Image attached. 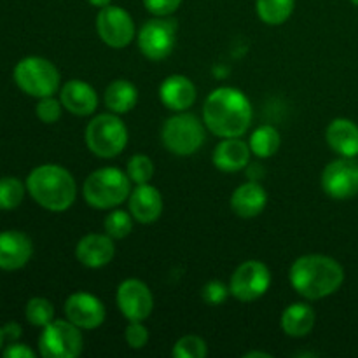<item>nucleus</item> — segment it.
I'll use <instances>...</instances> for the list:
<instances>
[{
    "label": "nucleus",
    "instance_id": "ea45409f",
    "mask_svg": "<svg viewBox=\"0 0 358 358\" xmlns=\"http://www.w3.org/2000/svg\"><path fill=\"white\" fill-rule=\"evenodd\" d=\"M3 329H0V346H2V343H3Z\"/></svg>",
    "mask_w": 358,
    "mask_h": 358
},
{
    "label": "nucleus",
    "instance_id": "c756f323",
    "mask_svg": "<svg viewBox=\"0 0 358 358\" xmlns=\"http://www.w3.org/2000/svg\"><path fill=\"white\" fill-rule=\"evenodd\" d=\"M126 173H128L129 180H131L133 184H149L150 178L154 177L152 159H150L149 156H145V154H135V156L128 161Z\"/></svg>",
    "mask_w": 358,
    "mask_h": 358
},
{
    "label": "nucleus",
    "instance_id": "e433bc0d",
    "mask_svg": "<svg viewBox=\"0 0 358 358\" xmlns=\"http://www.w3.org/2000/svg\"><path fill=\"white\" fill-rule=\"evenodd\" d=\"M21 336V327L17 324H7L3 327V338L10 339V341H16Z\"/></svg>",
    "mask_w": 358,
    "mask_h": 358
},
{
    "label": "nucleus",
    "instance_id": "cd10ccee",
    "mask_svg": "<svg viewBox=\"0 0 358 358\" xmlns=\"http://www.w3.org/2000/svg\"><path fill=\"white\" fill-rule=\"evenodd\" d=\"M24 315L34 327H45L55 320V306L45 297H34L27 303Z\"/></svg>",
    "mask_w": 358,
    "mask_h": 358
},
{
    "label": "nucleus",
    "instance_id": "4468645a",
    "mask_svg": "<svg viewBox=\"0 0 358 358\" xmlns=\"http://www.w3.org/2000/svg\"><path fill=\"white\" fill-rule=\"evenodd\" d=\"M65 317L80 331H93L105 322V306L90 292H76L65 301Z\"/></svg>",
    "mask_w": 358,
    "mask_h": 358
},
{
    "label": "nucleus",
    "instance_id": "b1692460",
    "mask_svg": "<svg viewBox=\"0 0 358 358\" xmlns=\"http://www.w3.org/2000/svg\"><path fill=\"white\" fill-rule=\"evenodd\" d=\"M136 101H138V91L135 84L126 79L114 80L105 90V105L114 114H126L133 110Z\"/></svg>",
    "mask_w": 358,
    "mask_h": 358
},
{
    "label": "nucleus",
    "instance_id": "c9c22d12",
    "mask_svg": "<svg viewBox=\"0 0 358 358\" xmlns=\"http://www.w3.org/2000/svg\"><path fill=\"white\" fill-rule=\"evenodd\" d=\"M3 357L6 358H34V350L28 348L27 345H20V343H13L3 350Z\"/></svg>",
    "mask_w": 358,
    "mask_h": 358
},
{
    "label": "nucleus",
    "instance_id": "ddd939ff",
    "mask_svg": "<svg viewBox=\"0 0 358 358\" xmlns=\"http://www.w3.org/2000/svg\"><path fill=\"white\" fill-rule=\"evenodd\" d=\"M117 306L129 322H143L154 310V297L149 287L136 278L124 280L117 289Z\"/></svg>",
    "mask_w": 358,
    "mask_h": 358
},
{
    "label": "nucleus",
    "instance_id": "aec40b11",
    "mask_svg": "<svg viewBox=\"0 0 358 358\" xmlns=\"http://www.w3.org/2000/svg\"><path fill=\"white\" fill-rule=\"evenodd\" d=\"M250 145L240 140V136L234 138H222V142L213 150V164L220 171L234 173V171L243 170L250 161Z\"/></svg>",
    "mask_w": 358,
    "mask_h": 358
},
{
    "label": "nucleus",
    "instance_id": "6ab92c4d",
    "mask_svg": "<svg viewBox=\"0 0 358 358\" xmlns=\"http://www.w3.org/2000/svg\"><path fill=\"white\" fill-rule=\"evenodd\" d=\"M159 98L170 110L184 112L196 101V86L185 76H170L161 84Z\"/></svg>",
    "mask_w": 358,
    "mask_h": 358
},
{
    "label": "nucleus",
    "instance_id": "2f4dec72",
    "mask_svg": "<svg viewBox=\"0 0 358 358\" xmlns=\"http://www.w3.org/2000/svg\"><path fill=\"white\" fill-rule=\"evenodd\" d=\"M62 100H56L55 96L38 98V103L35 107V114L45 124H55L62 117Z\"/></svg>",
    "mask_w": 358,
    "mask_h": 358
},
{
    "label": "nucleus",
    "instance_id": "c85d7f7f",
    "mask_svg": "<svg viewBox=\"0 0 358 358\" xmlns=\"http://www.w3.org/2000/svg\"><path fill=\"white\" fill-rule=\"evenodd\" d=\"M133 215L124 212V210H114L107 215L103 222L105 234L112 238V240H124L129 233L133 231Z\"/></svg>",
    "mask_w": 358,
    "mask_h": 358
},
{
    "label": "nucleus",
    "instance_id": "f257e3e1",
    "mask_svg": "<svg viewBox=\"0 0 358 358\" xmlns=\"http://www.w3.org/2000/svg\"><path fill=\"white\" fill-rule=\"evenodd\" d=\"M203 121L220 138L245 135L252 122L250 100L236 87H219L206 98Z\"/></svg>",
    "mask_w": 358,
    "mask_h": 358
},
{
    "label": "nucleus",
    "instance_id": "a19ab883",
    "mask_svg": "<svg viewBox=\"0 0 358 358\" xmlns=\"http://www.w3.org/2000/svg\"><path fill=\"white\" fill-rule=\"evenodd\" d=\"M352 3H353V6L358 7V0H352Z\"/></svg>",
    "mask_w": 358,
    "mask_h": 358
},
{
    "label": "nucleus",
    "instance_id": "1a4fd4ad",
    "mask_svg": "<svg viewBox=\"0 0 358 358\" xmlns=\"http://www.w3.org/2000/svg\"><path fill=\"white\" fill-rule=\"evenodd\" d=\"M177 44V21L170 16H156L145 21L138 31V48L145 58L161 62Z\"/></svg>",
    "mask_w": 358,
    "mask_h": 358
},
{
    "label": "nucleus",
    "instance_id": "473e14b6",
    "mask_svg": "<svg viewBox=\"0 0 358 358\" xmlns=\"http://www.w3.org/2000/svg\"><path fill=\"white\" fill-rule=\"evenodd\" d=\"M229 294V287H227L226 283L219 282V280L208 282L203 287V301H205L206 304H210V306H219V304L226 303Z\"/></svg>",
    "mask_w": 358,
    "mask_h": 358
},
{
    "label": "nucleus",
    "instance_id": "a211bd4d",
    "mask_svg": "<svg viewBox=\"0 0 358 358\" xmlns=\"http://www.w3.org/2000/svg\"><path fill=\"white\" fill-rule=\"evenodd\" d=\"M62 105L73 115H91L98 107V94L87 83L79 79H72L62 87L59 93Z\"/></svg>",
    "mask_w": 358,
    "mask_h": 358
},
{
    "label": "nucleus",
    "instance_id": "7ed1b4c3",
    "mask_svg": "<svg viewBox=\"0 0 358 358\" xmlns=\"http://www.w3.org/2000/svg\"><path fill=\"white\" fill-rule=\"evenodd\" d=\"M27 191L49 212H65L73 205L77 185L72 173L58 164H41L27 178Z\"/></svg>",
    "mask_w": 358,
    "mask_h": 358
},
{
    "label": "nucleus",
    "instance_id": "5701e85b",
    "mask_svg": "<svg viewBox=\"0 0 358 358\" xmlns=\"http://www.w3.org/2000/svg\"><path fill=\"white\" fill-rule=\"evenodd\" d=\"M313 308L304 303L290 304L282 315V329L290 338H304L315 327Z\"/></svg>",
    "mask_w": 358,
    "mask_h": 358
},
{
    "label": "nucleus",
    "instance_id": "dca6fc26",
    "mask_svg": "<svg viewBox=\"0 0 358 358\" xmlns=\"http://www.w3.org/2000/svg\"><path fill=\"white\" fill-rule=\"evenodd\" d=\"M115 247L114 240L108 234L91 233L80 238L76 247V257L83 266L91 269H98L107 266L114 259Z\"/></svg>",
    "mask_w": 358,
    "mask_h": 358
},
{
    "label": "nucleus",
    "instance_id": "6e6552de",
    "mask_svg": "<svg viewBox=\"0 0 358 358\" xmlns=\"http://www.w3.org/2000/svg\"><path fill=\"white\" fill-rule=\"evenodd\" d=\"M83 334L69 320H52L42 327L38 350L44 358H76L83 353Z\"/></svg>",
    "mask_w": 358,
    "mask_h": 358
},
{
    "label": "nucleus",
    "instance_id": "2eb2a0df",
    "mask_svg": "<svg viewBox=\"0 0 358 358\" xmlns=\"http://www.w3.org/2000/svg\"><path fill=\"white\" fill-rule=\"evenodd\" d=\"M34 254L31 240L21 231H2L0 233V269L17 271L24 268Z\"/></svg>",
    "mask_w": 358,
    "mask_h": 358
},
{
    "label": "nucleus",
    "instance_id": "4c0bfd02",
    "mask_svg": "<svg viewBox=\"0 0 358 358\" xmlns=\"http://www.w3.org/2000/svg\"><path fill=\"white\" fill-rule=\"evenodd\" d=\"M245 358H271V355L266 352H248L245 353Z\"/></svg>",
    "mask_w": 358,
    "mask_h": 358
},
{
    "label": "nucleus",
    "instance_id": "7c9ffc66",
    "mask_svg": "<svg viewBox=\"0 0 358 358\" xmlns=\"http://www.w3.org/2000/svg\"><path fill=\"white\" fill-rule=\"evenodd\" d=\"M175 358H205L208 353L206 343L198 336H184L173 346Z\"/></svg>",
    "mask_w": 358,
    "mask_h": 358
},
{
    "label": "nucleus",
    "instance_id": "f03ea898",
    "mask_svg": "<svg viewBox=\"0 0 358 358\" xmlns=\"http://www.w3.org/2000/svg\"><path fill=\"white\" fill-rule=\"evenodd\" d=\"M345 282V269L336 259L322 254L303 255L290 268V283L304 299L332 296Z\"/></svg>",
    "mask_w": 358,
    "mask_h": 358
},
{
    "label": "nucleus",
    "instance_id": "20e7f679",
    "mask_svg": "<svg viewBox=\"0 0 358 358\" xmlns=\"http://www.w3.org/2000/svg\"><path fill=\"white\" fill-rule=\"evenodd\" d=\"M83 194L91 208L110 210L129 198L131 180L119 168H100L84 180Z\"/></svg>",
    "mask_w": 358,
    "mask_h": 358
},
{
    "label": "nucleus",
    "instance_id": "0eeeda50",
    "mask_svg": "<svg viewBox=\"0 0 358 358\" xmlns=\"http://www.w3.org/2000/svg\"><path fill=\"white\" fill-rule=\"evenodd\" d=\"M163 143L171 154L191 156L201 149L205 142V126L196 115L178 112L163 126Z\"/></svg>",
    "mask_w": 358,
    "mask_h": 358
},
{
    "label": "nucleus",
    "instance_id": "f8f14e48",
    "mask_svg": "<svg viewBox=\"0 0 358 358\" xmlns=\"http://www.w3.org/2000/svg\"><path fill=\"white\" fill-rule=\"evenodd\" d=\"M322 187L334 199H350L358 194V163L352 157H341L325 166Z\"/></svg>",
    "mask_w": 358,
    "mask_h": 358
},
{
    "label": "nucleus",
    "instance_id": "f3484780",
    "mask_svg": "<svg viewBox=\"0 0 358 358\" xmlns=\"http://www.w3.org/2000/svg\"><path fill=\"white\" fill-rule=\"evenodd\" d=\"M129 213L140 224H152L163 213V196L154 185L140 184L129 194Z\"/></svg>",
    "mask_w": 358,
    "mask_h": 358
},
{
    "label": "nucleus",
    "instance_id": "72a5a7b5",
    "mask_svg": "<svg viewBox=\"0 0 358 358\" xmlns=\"http://www.w3.org/2000/svg\"><path fill=\"white\" fill-rule=\"evenodd\" d=\"M124 338L129 348L142 350L149 343V331H147L142 322H129V325L126 327Z\"/></svg>",
    "mask_w": 358,
    "mask_h": 358
},
{
    "label": "nucleus",
    "instance_id": "a878e982",
    "mask_svg": "<svg viewBox=\"0 0 358 358\" xmlns=\"http://www.w3.org/2000/svg\"><path fill=\"white\" fill-rule=\"evenodd\" d=\"M280 143H282V138H280L278 129L273 128V126H261V128L255 129L250 136V150L257 157H271L278 152Z\"/></svg>",
    "mask_w": 358,
    "mask_h": 358
},
{
    "label": "nucleus",
    "instance_id": "9d476101",
    "mask_svg": "<svg viewBox=\"0 0 358 358\" xmlns=\"http://www.w3.org/2000/svg\"><path fill=\"white\" fill-rule=\"evenodd\" d=\"M271 285L269 268L261 261H247L236 268L229 282L231 296L241 303H252L264 296Z\"/></svg>",
    "mask_w": 358,
    "mask_h": 358
},
{
    "label": "nucleus",
    "instance_id": "393cba45",
    "mask_svg": "<svg viewBox=\"0 0 358 358\" xmlns=\"http://www.w3.org/2000/svg\"><path fill=\"white\" fill-rule=\"evenodd\" d=\"M296 0H255L259 17L266 24L278 27L283 24L294 13Z\"/></svg>",
    "mask_w": 358,
    "mask_h": 358
},
{
    "label": "nucleus",
    "instance_id": "f704fd0d",
    "mask_svg": "<svg viewBox=\"0 0 358 358\" xmlns=\"http://www.w3.org/2000/svg\"><path fill=\"white\" fill-rule=\"evenodd\" d=\"M182 0H143V6L154 16H171L180 7Z\"/></svg>",
    "mask_w": 358,
    "mask_h": 358
},
{
    "label": "nucleus",
    "instance_id": "9b49d317",
    "mask_svg": "<svg viewBox=\"0 0 358 358\" xmlns=\"http://www.w3.org/2000/svg\"><path fill=\"white\" fill-rule=\"evenodd\" d=\"M96 31L101 41L114 49H122L135 38V23L128 10L119 6L101 7L96 16Z\"/></svg>",
    "mask_w": 358,
    "mask_h": 358
},
{
    "label": "nucleus",
    "instance_id": "412c9836",
    "mask_svg": "<svg viewBox=\"0 0 358 358\" xmlns=\"http://www.w3.org/2000/svg\"><path fill=\"white\" fill-rule=\"evenodd\" d=\"M266 203H268V194L257 182H247L240 185L231 196V210L241 219L257 217L266 208Z\"/></svg>",
    "mask_w": 358,
    "mask_h": 358
},
{
    "label": "nucleus",
    "instance_id": "423d86ee",
    "mask_svg": "<svg viewBox=\"0 0 358 358\" xmlns=\"http://www.w3.org/2000/svg\"><path fill=\"white\" fill-rule=\"evenodd\" d=\"M14 83L34 98L52 96L59 87V72L49 59L28 56L14 66Z\"/></svg>",
    "mask_w": 358,
    "mask_h": 358
},
{
    "label": "nucleus",
    "instance_id": "bb28decb",
    "mask_svg": "<svg viewBox=\"0 0 358 358\" xmlns=\"http://www.w3.org/2000/svg\"><path fill=\"white\" fill-rule=\"evenodd\" d=\"M24 198V185L16 177L0 178V210H14Z\"/></svg>",
    "mask_w": 358,
    "mask_h": 358
},
{
    "label": "nucleus",
    "instance_id": "58836bf2",
    "mask_svg": "<svg viewBox=\"0 0 358 358\" xmlns=\"http://www.w3.org/2000/svg\"><path fill=\"white\" fill-rule=\"evenodd\" d=\"M87 2H90L91 6H94V7H98V9H101V7L110 6L112 0H87Z\"/></svg>",
    "mask_w": 358,
    "mask_h": 358
},
{
    "label": "nucleus",
    "instance_id": "4be33fe9",
    "mask_svg": "<svg viewBox=\"0 0 358 358\" xmlns=\"http://www.w3.org/2000/svg\"><path fill=\"white\" fill-rule=\"evenodd\" d=\"M329 147L341 157L358 156V126L345 117L334 119L325 131Z\"/></svg>",
    "mask_w": 358,
    "mask_h": 358
},
{
    "label": "nucleus",
    "instance_id": "39448f33",
    "mask_svg": "<svg viewBox=\"0 0 358 358\" xmlns=\"http://www.w3.org/2000/svg\"><path fill=\"white\" fill-rule=\"evenodd\" d=\"M128 143V128L112 112L100 114L90 121L86 128V145L94 156L110 159L119 156Z\"/></svg>",
    "mask_w": 358,
    "mask_h": 358
}]
</instances>
